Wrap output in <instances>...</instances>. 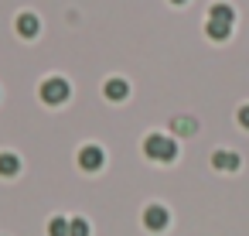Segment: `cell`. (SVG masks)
I'll use <instances>...</instances> for the list:
<instances>
[{
    "label": "cell",
    "mask_w": 249,
    "mask_h": 236,
    "mask_svg": "<svg viewBox=\"0 0 249 236\" xmlns=\"http://www.w3.org/2000/svg\"><path fill=\"white\" fill-rule=\"evenodd\" d=\"M143 151H147L150 161H174L178 157V144L171 137H164V134H150L143 140Z\"/></svg>",
    "instance_id": "1"
},
{
    "label": "cell",
    "mask_w": 249,
    "mask_h": 236,
    "mask_svg": "<svg viewBox=\"0 0 249 236\" xmlns=\"http://www.w3.org/2000/svg\"><path fill=\"white\" fill-rule=\"evenodd\" d=\"M41 99H45V103H65V99H69V82H65V79H48V82H41Z\"/></svg>",
    "instance_id": "2"
},
{
    "label": "cell",
    "mask_w": 249,
    "mask_h": 236,
    "mask_svg": "<svg viewBox=\"0 0 249 236\" xmlns=\"http://www.w3.org/2000/svg\"><path fill=\"white\" fill-rule=\"evenodd\" d=\"M103 161H106V154H103V147H96V144H86V147L79 151V164H82L86 171L103 168Z\"/></svg>",
    "instance_id": "3"
},
{
    "label": "cell",
    "mask_w": 249,
    "mask_h": 236,
    "mask_svg": "<svg viewBox=\"0 0 249 236\" xmlns=\"http://www.w3.org/2000/svg\"><path fill=\"white\" fill-rule=\"evenodd\" d=\"M167 222H171V216H167V209H164V205H147V212H143V226H147V229L160 233Z\"/></svg>",
    "instance_id": "4"
},
{
    "label": "cell",
    "mask_w": 249,
    "mask_h": 236,
    "mask_svg": "<svg viewBox=\"0 0 249 236\" xmlns=\"http://www.w3.org/2000/svg\"><path fill=\"white\" fill-rule=\"evenodd\" d=\"M212 168H218V171H235V168H239V154H232V151H215V154H212Z\"/></svg>",
    "instance_id": "5"
},
{
    "label": "cell",
    "mask_w": 249,
    "mask_h": 236,
    "mask_svg": "<svg viewBox=\"0 0 249 236\" xmlns=\"http://www.w3.org/2000/svg\"><path fill=\"white\" fill-rule=\"evenodd\" d=\"M205 31H208V38H215V41H225V38L232 35V24H229V21H218V18H208Z\"/></svg>",
    "instance_id": "6"
},
{
    "label": "cell",
    "mask_w": 249,
    "mask_h": 236,
    "mask_svg": "<svg viewBox=\"0 0 249 236\" xmlns=\"http://www.w3.org/2000/svg\"><path fill=\"white\" fill-rule=\"evenodd\" d=\"M126 93H130V86H126L123 79H109V82H106V99L120 103V99H126Z\"/></svg>",
    "instance_id": "7"
},
{
    "label": "cell",
    "mask_w": 249,
    "mask_h": 236,
    "mask_svg": "<svg viewBox=\"0 0 249 236\" xmlns=\"http://www.w3.org/2000/svg\"><path fill=\"white\" fill-rule=\"evenodd\" d=\"M208 18H218V21H229V24H232V21H235V11H232L229 4H212V7H208Z\"/></svg>",
    "instance_id": "8"
},
{
    "label": "cell",
    "mask_w": 249,
    "mask_h": 236,
    "mask_svg": "<svg viewBox=\"0 0 249 236\" xmlns=\"http://www.w3.org/2000/svg\"><path fill=\"white\" fill-rule=\"evenodd\" d=\"M14 171H21V161H18L14 154H0V175H4V178H11Z\"/></svg>",
    "instance_id": "9"
},
{
    "label": "cell",
    "mask_w": 249,
    "mask_h": 236,
    "mask_svg": "<svg viewBox=\"0 0 249 236\" xmlns=\"http://www.w3.org/2000/svg\"><path fill=\"white\" fill-rule=\"evenodd\" d=\"M18 31L31 38V35L38 31V18H35V14H21V18H18Z\"/></svg>",
    "instance_id": "10"
},
{
    "label": "cell",
    "mask_w": 249,
    "mask_h": 236,
    "mask_svg": "<svg viewBox=\"0 0 249 236\" xmlns=\"http://www.w3.org/2000/svg\"><path fill=\"white\" fill-rule=\"evenodd\" d=\"M69 236H89V222L86 219H72L69 222Z\"/></svg>",
    "instance_id": "11"
},
{
    "label": "cell",
    "mask_w": 249,
    "mask_h": 236,
    "mask_svg": "<svg viewBox=\"0 0 249 236\" xmlns=\"http://www.w3.org/2000/svg\"><path fill=\"white\" fill-rule=\"evenodd\" d=\"M174 130H178V134H195V120H191V117H178V120H174Z\"/></svg>",
    "instance_id": "12"
},
{
    "label": "cell",
    "mask_w": 249,
    "mask_h": 236,
    "mask_svg": "<svg viewBox=\"0 0 249 236\" xmlns=\"http://www.w3.org/2000/svg\"><path fill=\"white\" fill-rule=\"evenodd\" d=\"M48 229H52V236H69V222L65 219H52Z\"/></svg>",
    "instance_id": "13"
},
{
    "label": "cell",
    "mask_w": 249,
    "mask_h": 236,
    "mask_svg": "<svg viewBox=\"0 0 249 236\" xmlns=\"http://www.w3.org/2000/svg\"><path fill=\"white\" fill-rule=\"evenodd\" d=\"M235 117H239V123L249 130V103H246V106H239V113H235Z\"/></svg>",
    "instance_id": "14"
},
{
    "label": "cell",
    "mask_w": 249,
    "mask_h": 236,
    "mask_svg": "<svg viewBox=\"0 0 249 236\" xmlns=\"http://www.w3.org/2000/svg\"><path fill=\"white\" fill-rule=\"evenodd\" d=\"M171 4H184V0H171Z\"/></svg>",
    "instance_id": "15"
}]
</instances>
